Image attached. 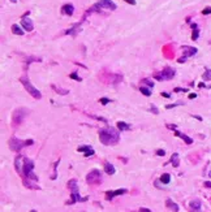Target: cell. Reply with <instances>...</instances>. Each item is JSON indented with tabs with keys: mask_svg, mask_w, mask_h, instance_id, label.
Here are the masks:
<instances>
[{
	"mask_svg": "<svg viewBox=\"0 0 211 212\" xmlns=\"http://www.w3.org/2000/svg\"><path fill=\"white\" fill-rule=\"evenodd\" d=\"M21 26L22 29L25 31H33L34 29V25H33V21L30 18H26V17H22L21 20Z\"/></svg>",
	"mask_w": 211,
	"mask_h": 212,
	"instance_id": "13",
	"label": "cell"
},
{
	"mask_svg": "<svg viewBox=\"0 0 211 212\" xmlns=\"http://www.w3.org/2000/svg\"><path fill=\"white\" fill-rule=\"evenodd\" d=\"M68 187L72 191V194H70V198L68 202H66V204H74L76 202H85L87 201V198H81L80 197V191H78V185H77V180H70L68 182Z\"/></svg>",
	"mask_w": 211,
	"mask_h": 212,
	"instance_id": "3",
	"label": "cell"
},
{
	"mask_svg": "<svg viewBox=\"0 0 211 212\" xmlns=\"http://www.w3.org/2000/svg\"><path fill=\"white\" fill-rule=\"evenodd\" d=\"M189 208H190V211H201L202 202L199 201V199H193V201L189 203Z\"/></svg>",
	"mask_w": 211,
	"mask_h": 212,
	"instance_id": "17",
	"label": "cell"
},
{
	"mask_svg": "<svg viewBox=\"0 0 211 212\" xmlns=\"http://www.w3.org/2000/svg\"><path fill=\"white\" fill-rule=\"evenodd\" d=\"M20 81H21V83L23 85V87L26 89V91L30 94L31 96L34 98V99H41L42 98V94L39 91L38 89H35L33 85H31V82L29 80V77H21L20 78Z\"/></svg>",
	"mask_w": 211,
	"mask_h": 212,
	"instance_id": "6",
	"label": "cell"
},
{
	"mask_svg": "<svg viewBox=\"0 0 211 212\" xmlns=\"http://www.w3.org/2000/svg\"><path fill=\"white\" fill-rule=\"evenodd\" d=\"M184 103H173V104H167L166 105V108L167 109H171V108H175V107H177V105H182Z\"/></svg>",
	"mask_w": 211,
	"mask_h": 212,
	"instance_id": "33",
	"label": "cell"
},
{
	"mask_svg": "<svg viewBox=\"0 0 211 212\" xmlns=\"http://www.w3.org/2000/svg\"><path fill=\"white\" fill-rule=\"evenodd\" d=\"M120 130L115 128H103L99 130V141L104 146H112V144L119 143L120 141Z\"/></svg>",
	"mask_w": 211,
	"mask_h": 212,
	"instance_id": "2",
	"label": "cell"
},
{
	"mask_svg": "<svg viewBox=\"0 0 211 212\" xmlns=\"http://www.w3.org/2000/svg\"><path fill=\"white\" fill-rule=\"evenodd\" d=\"M33 143H34V141H33V139L21 141L20 138H17V137H12V138L9 139V142H8V144H9V148H11L12 151H14V152H20L23 147L31 146Z\"/></svg>",
	"mask_w": 211,
	"mask_h": 212,
	"instance_id": "4",
	"label": "cell"
},
{
	"mask_svg": "<svg viewBox=\"0 0 211 212\" xmlns=\"http://www.w3.org/2000/svg\"><path fill=\"white\" fill-rule=\"evenodd\" d=\"M171 164H172V165H173L175 168H177V167L180 165V158H179V154H176V152H175V154L171 156Z\"/></svg>",
	"mask_w": 211,
	"mask_h": 212,
	"instance_id": "23",
	"label": "cell"
},
{
	"mask_svg": "<svg viewBox=\"0 0 211 212\" xmlns=\"http://www.w3.org/2000/svg\"><path fill=\"white\" fill-rule=\"evenodd\" d=\"M124 2H127L128 4H132V5H136V0H124Z\"/></svg>",
	"mask_w": 211,
	"mask_h": 212,
	"instance_id": "39",
	"label": "cell"
},
{
	"mask_svg": "<svg viewBox=\"0 0 211 212\" xmlns=\"http://www.w3.org/2000/svg\"><path fill=\"white\" fill-rule=\"evenodd\" d=\"M59 163H60V159L56 160V163L54 164V173H52V176H51V180H56L57 178V165H59Z\"/></svg>",
	"mask_w": 211,
	"mask_h": 212,
	"instance_id": "26",
	"label": "cell"
},
{
	"mask_svg": "<svg viewBox=\"0 0 211 212\" xmlns=\"http://www.w3.org/2000/svg\"><path fill=\"white\" fill-rule=\"evenodd\" d=\"M191 117H194V119H197V120H199V121H202V117H201V116H195V115H191Z\"/></svg>",
	"mask_w": 211,
	"mask_h": 212,
	"instance_id": "43",
	"label": "cell"
},
{
	"mask_svg": "<svg viewBox=\"0 0 211 212\" xmlns=\"http://www.w3.org/2000/svg\"><path fill=\"white\" fill-rule=\"evenodd\" d=\"M150 112H152V113H154V115H159V109L156 108L154 104H152L151 107H150Z\"/></svg>",
	"mask_w": 211,
	"mask_h": 212,
	"instance_id": "32",
	"label": "cell"
},
{
	"mask_svg": "<svg viewBox=\"0 0 211 212\" xmlns=\"http://www.w3.org/2000/svg\"><path fill=\"white\" fill-rule=\"evenodd\" d=\"M27 113H29V109H26L23 107L14 109L13 113H12V126L16 128L18 125H21L22 121L25 120V117L27 116Z\"/></svg>",
	"mask_w": 211,
	"mask_h": 212,
	"instance_id": "5",
	"label": "cell"
},
{
	"mask_svg": "<svg viewBox=\"0 0 211 212\" xmlns=\"http://www.w3.org/2000/svg\"><path fill=\"white\" fill-rule=\"evenodd\" d=\"M197 98V94H189V99H194Z\"/></svg>",
	"mask_w": 211,
	"mask_h": 212,
	"instance_id": "42",
	"label": "cell"
},
{
	"mask_svg": "<svg viewBox=\"0 0 211 212\" xmlns=\"http://www.w3.org/2000/svg\"><path fill=\"white\" fill-rule=\"evenodd\" d=\"M78 152H84V156L85 158H89V156H93L95 154V151H94V148L90 146V144H85V146H80L77 148Z\"/></svg>",
	"mask_w": 211,
	"mask_h": 212,
	"instance_id": "12",
	"label": "cell"
},
{
	"mask_svg": "<svg viewBox=\"0 0 211 212\" xmlns=\"http://www.w3.org/2000/svg\"><path fill=\"white\" fill-rule=\"evenodd\" d=\"M96 8H107V9L115 11L117 7H116V4H115V3L111 2V0H99V2H98L96 4H94V5L87 11L86 16H87L89 13H91V12H94V11H96ZM86 16H85V17H86Z\"/></svg>",
	"mask_w": 211,
	"mask_h": 212,
	"instance_id": "9",
	"label": "cell"
},
{
	"mask_svg": "<svg viewBox=\"0 0 211 212\" xmlns=\"http://www.w3.org/2000/svg\"><path fill=\"white\" fill-rule=\"evenodd\" d=\"M34 162L29 158H23L22 162V178H23V183H25L26 187L29 189H41L39 186H37L33 182L38 181V176L34 173Z\"/></svg>",
	"mask_w": 211,
	"mask_h": 212,
	"instance_id": "1",
	"label": "cell"
},
{
	"mask_svg": "<svg viewBox=\"0 0 211 212\" xmlns=\"http://www.w3.org/2000/svg\"><path fill=\"white\" fill-rule=\"evenodd\" d=\"M102 181H103V178H102V172L99 169H91L86 174V182L89 185H99Z\"/></svg>",
	"mask_w": 211,
	"mask_h": 212,
	"instance_id": "8",
	"label": "cell"
},
{
	"mask_svg": "<svg viewBox=\"0 0 211 212\" xmlns=\"http://www.w3.org/2000/svg\"><path fill=\"white\" fill-rule=\"evenodd\" d=\"M142 85H146L148 87H154V82H151L150 80H142Z\"/></svg>",
	"mask_w": 211,
	"mask_h": 212,
	"instance_id": "30",
	"label": "cell"
},
{
	"mask_svg": "<svg viewBox=\"0 0 211 212\" xmlns=\"http://www.w3.org/2000/svg\"><path fill=\"white\" fill-rule=\"evenodd\" d=\"M139 212H151V211L148 210V208H142V207H141V208H139Z\"/></svg>",
	"mask_w": 211,
	"mask_h": 212,
	"instance_id": "41",
	"label": "cell"
},
{
	"mask_svg": "<svg viewBox=\"0 0 211 212\" xmlns=\"http://www.w3.org/2000/svg\"><path fill=\"white\" fill-rule=\"evenodd\" d=\"M61 13L65 14V16H72L74 13V7L73 4H64V5L61 7Z\"/></svg>",
	"mask_w": 211,
	"mask_h": 212,
	"instance_id": "15",
	"label": "cell"
},
{
	"mask_svg": "<svg viewBox=\"0 0 211 212\" xmlns=\"http://www.w3.org/2000/svg\"><path fill=\"white\" fill-rule=\"evenodd\" d=\"M198 86H199V87H206V85H205V83H199Z\"/></svg>",
	"mask_w": 211,
	"mask_h": 212,
	"instance_id": "44",
	"label": "cell"
},
{
	"mask_svg": "<svg viewBox=\"0 0 211 212\" xmlns=\"http://www.w3.org/2000/svg\"><path fill=\"white\" fill-rule=\"evenodd\" d=\"M52 89L55 91H57V94H60V95H66V94L69 92V90H61V89H57L55 85H52Z\"/></svg>",
	"mask_w": 211,
	"mask_h": 212,
	"instance_id": "28",
	"label": "cell"
},
{
	"mask_svg": "<svg viewBox=\"0 0 211 212\" xmlns=\"http://www.w3.org/2000/svg\"><path fill=\"white\" fill-rule=\"evenodd\" d=\"M176 76V70L170 68V66H166L163 70H160V72L155 73L154 74V78L158 81H170L172 80Z\"/></svg>",
	"mask_w": 211,
	"mask_h": 212,
	"instance_id": "7",
	"label": "cell"
},
{
	"mask_svg": "<svg viewBox=\"0 0 211 212\" xmlns=\"http://www.w3.org/2000/svg\"><path fill=\"white\" fill-rule=\"evenodd\" d=\"M104 172H106L107 174H109V176H113V174L116 173V169H115V167H113L111 163L106 162V163H104Z\"/></svg>",
	"mask_w": 211,
	"mask_h": 212,
	"instance_id": "18",
	"label": "cell"
},
{
	"mask_svg": "<svg viewBox=\"0 0 211 212\" xmlns=\"http://www.w3.org/2000/svg\"><path fill=\"white\" fill-rule=\"evenodd\" d=\"M151 87H146L145 85H142L139 87V91L142 92V95H145V96H150L151 95V90H150Z\"/></svg>",
	"mask_w": 211,
	"mask_h": 212,
	"instance_id": "24",
	"label": "cell"
},
{
	"mask_svg": "<svg viewBox=\"0 0 211 212\" xmlns=\"http://www.w3.org/2000/svg\"><path fill=\"white\" fill-rule=\"evenodd\" d=\"M162 96H164V98H170L171 95H170V94H168V92H166V91H163V92H162Z\"/></svg>",
	"mask_w": 211,
	"mask_h": 212,
	"instance_id": "40",
	"label": "cell"
},
{
	"mask_svg": "<svg viewBox=\"0 0 211 212\" xmlns=\"http://www.w3.org/2000/svg\"><path fill=\"white\" fill-rule=\"evenodd\" d=\"M202 78L205 81H207V82L211 81V69H206L205 73H203V76H202Z\"/></svg>",
	"mask_w": 211,
	"mask_h": 212,
	"instance_id": "27",
	"label": "cell"
},
{
	"mask_svg": "<svg viewBox=\"0 0 211 212\" xmlns=\"http://www.w3.org/2000/svg\"><path fill=\"white\" fill-rule=\"evenodd\" d=\"M203 186L207 187V189H211V182L210 181H206L205 183H203Z\"/></svg>",
	"mask_w": 211,
	"mask_h": 212,
	"instance_id": "38",
	"label": "cell"
},
{
	"mask_svg": "<svg viewBox=\"0 0 211 212\" xmlns=\"http://www.w3.org/2000/svg\"><path fill=\"white\" fill-rule=\"evenodd\" d=\"M209 89H211V86H209Z\"/></svg>",
	"mask_w": 211,
	"mask_h": 212,
	"instance_id": "47",
	"label": "cell"
},
{
	"mask_svg": "<svg viewBox=\"0 0 211 212\" xmlns=\"http://www.w3.org/2000/svg\"><path fill=\"white\" fill-rule=\"evenodd\" d=\"M173 132H175V135H176V137H179V138H181V139H182V141H184V142H185L186 144H191V143H193V139H191L190 137H188L186 134H184V133L179 132L177 129H175Z\"/></svg>",
	"mask_w": 211,
	"mask_h": 212,
	"instance_id": "16",
	"label": "cell"
},
{
	"mask_svg": "<svg viewBox=\"0 0 211 212\" xmlns=\"http://www.w3.org/2000/svg\"><path fill=\"white\" fill-rule=\"evenodd\" d=\"M11 2H12V3H16V2H17V0H11Z\"/></svg>",
	"mask_w": 211,
	"mask_h": 212,
	"instance_id": "45",
	"label": "cell"
},
{
	"mask_svg": "<svg viewBox=\"0 0 211 212\" xmlns=\"http://www.w3.org/2000/svg\"><path fill=\"white\" fill-rule=\"evenodd\" d=\"M191 29H193V33H191V41H197L198 37H199V29H198V25L197 23H191Z\"/></svg>",
	"mask_w": 211,
	"mask_h": 212,
	"instance_id": "22",
	"label": "cell"
},
{
	"mask_svg": "<svg viewBox=\"0 0 211 212\" xmlns=\"http://www.w3.org/2000/svg\"><path fill=\"white\" fill-rule=\"evenodd\" d=\"M209 176H210V177H211V172H210V173H209Z\"/></svg>",
	"mask_w": 211,
	"mask_h": 212,
	"instance_id": "46",
	"label": "cell"
},
{
	"mask_svg": "<svg viewBox=\"0 0 211 212\" xmlns=\"http://www.w3.org/2000/svg\"><path fill=\"white\" fill-rule=\"evenodd\" d=\"M175 92H188V89H181V87H176L173 90Z\"/></svg>",
	"mask_w": 211,
	"mask_h": 212,
	"instance_id": "34",
	"label": "cell"
},
{
	"mask_svg": "<svg viewBox=\"0 0 211 212\" xmlns=\"http://www.w3.org/2000/svg\"><path fill=\"white\" fill-rule=\"evenodd\" d=\"M22 162H23V156L17 155V158L14 159V169L18 174H22Z\"/></svg>",
	"mask_w": 211,
	"mask_h": 212,
	"instance_id": "14",
	"label": "cell"
},
{
	"mask_svg": "<svg viewBox=\"0 0 211 212\" xmlns=\"http://www.w3.org/2000/svg\"><path fill=\"white\" fill-rule=\"evenodd\" d=\"M156 155H158V156H164V155H166V151L162 150V148H159V150H156Z\"/></svg>",
	"mask_w": 211,
	"mask_h": 212,
	"instance_id": "36",
	"label": "cell"
},
{
	"mask_svg": "<svg viewBox=\"0 0 211 212\" xmlns=\"http://www.w3.org/2000/svg\"><path fill=\"white\" fill-rule=\"evenodd\" d=\"M99 101H100V103H102V104H103V105H106V104H108V103H111V100H109V99H108V98H100V99H99Z\"/></svg>",
	"mask_w": 211,
	"mask_h": 212,
	"instance_id": "31",
	"label": "cell"
},
{
	"mask_svg": "<svg viewBox=\"0 0 211 212\" xmlns=\"http://www.w3.org/2000/svg\"><path fill=\"white\" fill-rule=\"evenodd\" d=\"M116 126H117V129H119L120 132H125V130H129V129L132 128V126H130V124L125 123V121H117Z\"/></svg>",
	"mask_w": 211,
	"mask_h": 212,
	"instance_id": "20",
	"label": "cell"
},
{
	"mask_svg": "<svg viewBox=\"0 0 211 212\" xmlns=\"http://www.w3.org/2000/svg\"><path fill=\"white\" fill-rule=\"evenodd\" d=\"M127 193V189H119V190H108L106 191V199L107 201H111L115 197H120V195H123Z\"/></svg>",
	"mask_w": 211,
	"mask_h": 212,
	"instance_id": "11",
	"label": "cell"
},
{
	"mask_svg": "<svg viewBox=\"0 0 211 212\" xmlns=\"http://www.w3.org/2000/svg\"><path fill=\"white\" fill-rule=\"evenodd\" d=\"M202 14H211V7H207L202 11Z\"/></svg>",
	"mask_w": 211,
	"mask_h": 212,
	"instance_id": "35",
	"label": "cell"
},
{
	"mask_svg": "<svg viewBox=\"0 0 211 212\" xmlns=\"http://www.w3.org/2000/svg\"><path fill=\"white\" fill-rule=\"evenodd\" d=\"M166 207H167V208L170 210V211H175V212H177V211L180 210L179 206L176 204L175 202H172V199H170V198H168L167 201H166Z\"/></svg>",
	"mask_w": 211,
	"mask_h": 212,
	"instance_id": "19",
	"label": "cell"
},
{
	"mask_svg": "<svg viewBox=\"0 0 211 212\" xmlns=\"http://www.w3.org/2000/svg\"><path fill=\"white\" fill-rule=\"evenodd\" d=\"M181 50H182V57H185V59L194 56L198 52V50L195 47H190V46H182Z\"/></svg>",
	"mask_w": 211,
	"mask_h": 212,
	"instance_id": "10",
	"label": "cell"
},
{
	"mask_svg": "<svg viewBox=\"0 0 211 212\" xmlns=\"http://www.w3.org/2000/svg\"><path fill=\"white\" fill-rule=\"evenodd\" d=\"M69 78H72V80H76L77 82H81V81H82V78H81L80 76H78V74H77L76 72L70 73V74H69Z\"/></svg>",
	"mask_w": 211,
	"mask_h": 212,
	"instance_id": "29",
	"label": "cell"
},
{
	"mask_svg": "<svg viewBox=\"0 0 211 212\" xmlns=\"http://www.w3.org/2000/svg\"><path fill=\"white\" fill-rule=\"evenodd\" d=\"M11 30H12V33H13L14 35H23V34H25V30L21 29L17 23H13V25L11 26Z\"/></svg>",
	"mask_w": 211,
	"mask_h": 212,
	"instance_id": "21",
	"label": "cell"
},
{
	"mask_svg": "<svg viewBox=\"0 0 211 212\" xmlns=\"http://www.w3.org/2000/svg\"><path fill=\"white\" fill-rule=\"evenodd\" d=\"M167 128L171 129V130H175V129H177V126H176V125H172V124H167Z\"/></svg>",
	"mask_w": 211,
	"mask_h": 212,
	"instance_id": "37",
	"label": "cell"
},
{
	"mask_svg": "<svg viewBox=\"0 0 211 212\" xmlns=\"http://www.w3.org/2000/svg\"><path fill=\"white\" fill-rule=\"evenodd\" d=\"M160 182H163L164 185H168V183L171 182V176L168 174V173H164L160 176Z\"/></svg>",
	"mask_w": 211,
	"mask_h": 212,
	"instance_id": "25",
	"label": "cell"
}]
</instances>
